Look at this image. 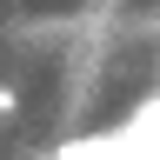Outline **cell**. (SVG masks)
Instances as JSON below:
<instances>
[{
	"instance_id": "cell-1",
	"label": "cell",
	"mask_w": 160,
	"mask_h": 160,
	"mask_svg": "<svg viewBox=\"0 0 160 160\" xmlns=\"http://www.w3.org/2000/svg\"><path fill=\"white\" fill-rule=\"evenodd\" d=\"M53 160H153V153L133 147L127 133H100V140H73V147H60Z\"/></svg>"
}]
</instances>
